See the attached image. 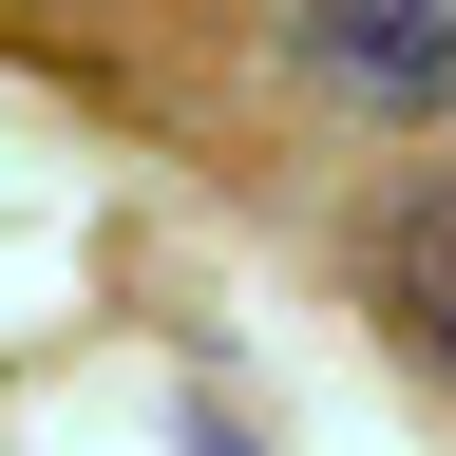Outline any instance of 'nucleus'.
<instances>
[{
  "mask_svg": "<svg viewBox=\"0 0 456 456\" xmlns=\"http://www.w3.org/2000/svg\"><path fill=\"white\" fill-rule=\"evenodd\" d=\"M285 57L362 114H456V20L437 0H323V20H285Z\"/></svg>",
  "mask_w": 456,
  "mask_h": 456,
  "instance_id": "f257e3e1",
  "label": "nucleus"
},
{
  "mask_svg": "<svg viewBox=\"0 0 456 456\" xmlns=\"http://www.w3.org/2000/svg\"><path fill=\"white\" fill-rule=\"evenodd\" d=\"M380 323L456 380V171H419V191L380 209Z\"/></svg>",
  "mask_w": 456,
  "mask_h": 456,
  "instance_id": "f03ea898",
  "label": "nucleus"
},
{
  "mask_svg": "<svg viewBox=\"0 0 456 456\" xmlns=\"http://www.w3.org/2000/svg\"><path fill=\"white\" fill-rule=\"evenodd\" d=\"M191 456H248V437H228V419H191Z\"/></svg>",
  "mask_w": 456,
  "mask_h": 456,
  "instance_id": "7ed1b4c3",
  "label": "nucleus"
}]
</instances>
